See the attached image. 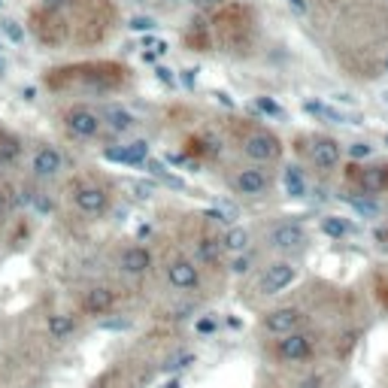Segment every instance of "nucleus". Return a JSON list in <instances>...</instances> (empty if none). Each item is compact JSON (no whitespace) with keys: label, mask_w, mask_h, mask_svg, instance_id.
I'll return each instance as SVG.
<instances>
[{"label":"nucleus","mask_w":388,"mask_h":388,"mask_svg":"<svg viewBox=\"0 0 388 388\" xmlns=\"http://www.w3.org/2000/svg\"><path fill=\"white\" fill-rule=\"evenodd\" d=\"M25 28L45 52L97 49L122 28V6L119 0H37L25 16Z\"/></svg>","instance_id":"obj_1"},{"label":"nucleus","mask_w":388,"mask_h":388,"mask_svg":"<svg viewBox=\"0 0 388 388\" xmlns=\"http://www.w3.org/2000/svg\"><path fill=\"white\" fill-rule=\"evenodd\" d=\"M131 82V70L122 61L85 58L49 67L43 73V85L52 95H116Z\"/></svg>","instance_id":"obj_2"},{"label":"nucleus","mask_w":388,"mask_h":388,"mask_svg":"<svg viewBox=\"0 0 388 388\" xmlns=\"http://www.w3.org/2000/svg\"><path fill=\"white\" fill-rule=\"evenodd\" d=\"M207 33L210 49L231 52V55H249L258 43V13L249 0H231L210 9L207 16Z\"/></svg>","instance_id":"obj_3"},{"label":"nucleus","mask_w":388,"mask_h":388,"mask_svg":"<svg viewBox=\"0 0 388 388\" xmlns=\"http://www.w3.org/2000/svg\"><path fill=\"white\" fill-rule=\"evenodd\" d=\"M61 124H64L67 136L85 143V140H97L100 131L107 128V119H104V112H97L88 104H70L61 112Z\"/></svg>","instance_id":"obj_4"},{"label":"nucleus","mask_w":388,"mask_h":388,"mask_svg":"<svg viewBox=\"0 0 388 388\" xmlns=\"http://www.w3.org/2000/svg\"><path fill=\"white\" fill-rule=\"evenodd\" d=\"M67 194H70L73 207L85 215H104L109 210V191L95 179H73L67 185Z\"/></svg>","instance_id":"obj_5"},{"label":"nucleus","mask_w":388,"mask_h":388,"mask_svg":"<svg viewBox=\"0 0 388 388\" xmlns=\"http://www.w3.org/2000/svg\"><path fill=\"white\" fill-rule=\"evenodd\" d=\"M239 149L249 161H258V164H270V161H279L282 155V140L273 131L267 128H252L239 136Z\"/></svg>","instance_id":"obj_6"},{"label":"nucleus","mask_w":388,"mask_h":388,"mask_svg":"<svg viewBox=\"0 0 388 388\" xmlns=\"http://www.w3.org/2000/svg\"><path fill=\"white\" fill-rule=\"evenodd\" d=\"M306 155H310L313 167H318V170H334V167L340 164V143L330 140V136H313Z\"/></svg>","instance_id":"obj_7"},{"label":"nucleus","mask_w":388,"mask_h":388,"mask_svg":"<svg viewBox=\"0 0 388 388\" xmlns=\"http://www.w3.org/2000/svg\"><path fill=\"white\" fill-rule=\"evenodd\" d=\"M61 167H64V155L55 149V146H40V149L33 152V158H31V170H33V176H37V179L58 176Z\"/></svg>","instance_id":"obj_8"},{"label":"nucleus","mask_w":388,"mask_h":388,"mask_svg":"<svg viewBox=\"0 0 388 388\" xmlns=\"http://www.w3.org/2000/svg\"><path fill=\"white\" fill-rule=\"evenodd\" d=\"M294 267L291 264H285V261H276V264H270L264 270V276H261V289H264V294H276L282 291L285 285H291L294 282Z\"/></svg>","instance_id":"obj_9"},{"label":"nucleus","mask_w":388,"mask_h":388,"mask_svg":"<svg viewBox=\"0 0 388 388\" xmlns=\"http://www.w3.org/2000/svg\"><path fill=\"white\" fill-rule=\"evenodd\" d=\"M303 239H306V234L298 222H285V225H276L270 231L273 249H298V246H303Z\"/></svg>","instance_id":"obj_10"},{"label":"nucleus","mask_w":388,"mask_h":388,"mask_svg":"<svg viewBox=\"0 0 388 388\" xmlns=\"http://www.w3.org/2000/svg\"><path fill=\"white\" fill-rule=\"evenodd\" d=\"M234 188L239 194H261L267 188V173L264 170H258V167H243L234 176Z\"/></svg>","instance_id":"obj_11"},{"label":"nucleus","mask_w":388,"mask_h":388,"mask_svg":"<svg viewBox=\"0 0 388 388\" xmlns=\"http://www.w3.org/2000/svg\"><path fill=\"white\" fill-rule=\"evenodd\" d=\"M167 279H170V285H176V289H194V285H198V267H194L191 261H173V264L167 267Z\"/></svg>","instance_id":"obj_12"},{"label":"nucleus","mask_w":388,"mask_h":388,"mask_svg":"<svg viewBox=\"0 0 388 388\" xmlns=\"http://www.w3.org/2000/svg\"><path fill=\"white\" fill-rule=\"evenodd\" d=\"M298 322H301V313L291 310V306H285V310H273L264 318L267 330H273V334H289V330H294V325H298Z\"/></svg>","instance_id":"obj_13"},{"label":"nucleus","mask_w":388,"mask_h":388,"mask_svg":"<svg viewBox=\"0 0 388 388\" xmlns=\"http://www.w3.org/2000/svg\"><path fill=\"white\" fill-rule=\"evenodd\" d=\"M279 355L289 358V361H301L310 355V340H306L303 334H285V340H279Z\"/></svg>","instance_id":"obj_14"},{"label":"nucleus","mask_w":388,"mask_h":388,"mask_svg":"<svg viewBox=\"0 0 388 388\" xmlns=\"http://www.w3.org/2000/svg\"><path fill=\"white\" fill-rule=\"evenodd\" d=\"M152 264V258L149 252H146L143 246H131V249H124V255H122V270L124 273H146Z\"/></svg>","instance_id":"obj_15"},{"label":"nucleus","mask_w":388,"mask_h":388,"mask_svg":"<svg viewBox=\"0 0 388 388\" xmlns=\"http://www.w3.org/2000/svg\"><path fill=\"white\" fill-rule=\"evenodd\" d=\"M112 303H116V294H112L109 289H91L85 294V310L91 316H104L112 310Z\"/></svg>","instance_id":"obj_16"},{"label":"nucleus","mask_w":388,"mask_h":388,"mask_svg":"<svg viewBox=\"0 0 388 388\" xmlns=\"http://www.w3.org/2000/svg\"><path fill=\"white\" fill-rule=\"evenodd\" d=\"M358 182H361V188L364 191H382L388 188V167H364L361 173H358Z\"/></svg>","instance_id":"obj_17"},{"label":"nucleus","mask_w":388,"mask_h":388,"mask_svg":"<svg viewBox=\"0 0 388 388\" xmlns=\"http://www.w3.org/2000/svg\"><path fill=\"white\" fill-rule=\"evenodd\" d=\"M109 161H122V164H140L146 158V143H131L124 149H107Z\"/></svg>","instance_id":"obj_18"},{"label":"nucleus","mask_w":388,"mask_h":388,"mask_svg":"<svg viewBox=\"0 0 388 388\" xmlns=\"http://www.w3.org/2000/svg\"><path fill=\"white\" fill-rule=\"evenodd\" d=\"M104 119H107V128L116 131V134L128 131L131 124H134V116H131L128 109H122V107H107V109H104Z\"/></svg>","instance_id":"obj_19"},{"label":"nucleus","mask_w":388,"mask_h":388,"mask_svg":"<svg viewBox=\"0 0 388 388\" xmlns=\"http://www.w3.org/2000/svg\"><path fill=\"white\" fill-rule=\"evenodd\" d=\"M76 330V318L73 316H49V334L55 340H67Z\"/></svg>","instance_id":"obj_20"},{"label":"nucleus","mask_w":388,"mask_h":388,"mask_svg":"<svg viewBox=\"0 0 388 388\" xmlns=\"http://www.w3.org/2000/svg\"><path fill=\"white\" fill-rule=\"evenodd\" d=\"M285 191H289L291 198H303V176H301L298 167L285 170Z\"/></svg>","instance_id":"obj_21"},{"label":"nucleus","mask_w":388,"mask_h":388,"mask_svg":"<svg viewBox=\"0 0 388 388\" xmlns=\"http://www.w3.org/2000/svg\"><path fill=\"white\" fill-rule=\"evenodd\" d=\"M225 246L231 249V252H243V249L249 246V234L243 231V227H234V231H227Z\"/></svg>","instance_id":"obj_22"},{"label":"nucleus","mask_w":388,"mask_h":388,"mask_svg":"<svg viewBox=\"0 0 388 388\" xmlns=\"http://www.w3.org/2000/svg\"><path fill=\"white\" fill-rule=\"evenodd\" d=\"M322 227H325V234H328V237H337V239H340V237H343V234L349 231V227H346V222L334 219V215H328V219L322 222Z\"/></svg>","instance_id":"obj_23"},{"label":"nucleus","mask_w":388,"mask_h":388,"mask_svg":"<svg viewBox=\"0 0 388 388\" xmlns=\"http://www.w3.org/2000/svg\"><path fill=\"white\" fill-rule=\"evenodd\" d=\"M9 207H13V198H9V188H6V185H0V222L6 219Z\"/></svg>","instance_id":"obj_24"},{"label":"nucleus","mask_w":388,"mask_h":388,"mask_svg":"<svg viewBox=\"0 0 388 388\" xmlns=\"http://www.w3.org/2000/svg\"><path fill=\"white\" fill-rule=\"evenodd\" d=\"M188 364H194V355H179L173 361H167L164 370H182V367H188Z\"/></svg>","instance_id":"obj_25"},{"label":"nucleus","mask_w":388,"mask_h":388,"mask_svg":"<svg viewBox=\"0 0 388 388\" xmlns=\"http://www.w3.org/2000/svg\"><path fill=\"white\" fill-rule=\"evenodd\" d=\"M198 9H203V13H210V9H215V6H222V4H231V0H191Z\"/></svg>","instance_id":"obj_26"},{"label":"nucleus","mask_w":388,"mask_h":388,"mask_svg":"<svg viewBox=\"0 0 388 388\" xmlns=\"http://www.w3.org/2000/svg\"><path fill=\"white\" fill-rule=\"evenodd\" d=\"M100 328H107V330H122V328H128V322H124V318H109V322H104Z\"/></svg>","instance_id":"obj_27"},{"label":"nucleus","mask_w":388,"mask_h":388,"mask_svg":"<svg viewBox=\"0 0 388 388\" xmlns=\"http://www.w3.org/2000/svg\"><path fill=\"white\" fill-rule=\"evenodd\" d=\"M198 330H200V334H212V330H215V322H212V318H200V322H198Z\"/></svg>","instance_id":"obj_28"},{"label":"nucleus","mask_w":388,"mask_h":388,"mask_svg":"<svg viewBox=\"0 0 388 388\" xmlns=\"http://www.w3.org/2000/svg\"><path fill=\"white\" fill-rule=\"evenodd\" d=\"M231 270H234V273H246V270H249V258H237L234 264H231Z\"/></svg>","instance_id":"obj_29"},{"label":"nucleus","mask_w":388,"mask_h":388,"mask_svg":"<svg viewBox=\"0 0 388 388\" xmlns=\"http://www.w3.org/2000/svg\"><path fill=\"white\" fill-rule=\"evenodd\" d=\"M301 388H322V379H318V376H310V379H306Z\"/></svg>","instance_id":"obj_30"},{"label":"nucleus","mask_w":388,"mask_h":388,"mask_svg":"<svg viewBox=\"0 0 388 388\" xmlns=\"http://www.w3.org/2000/svg\"><path fill=\"white\" fill-rule=\"evenodd\" d=\"M352 155L361 158V155H370V149H367V146H355V149H352Z\"/></svg>","instance_id":"obj_31"},{"label":"nucleus","mask_w":388,"mask_h":388,"mask_svg":"<svg viewBox=\"0 0 388 388\" xmlns=\"http://www.w3.org/2000/svg\"><path fill=\"white\" fill-rule=\"evenodd\" d=\"M167 388H182V385H179V382H176V379H173V382H170V385H167Z\"/></svg>","instance_id":"obj_32"}]
</instances>
